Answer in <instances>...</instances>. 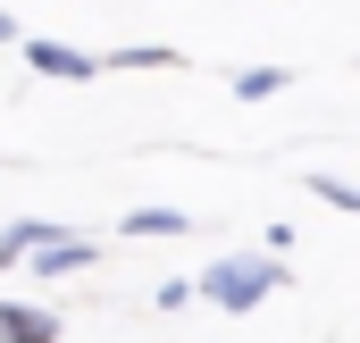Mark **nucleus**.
<instances>
[{
	"label": "nucleus",
	"mask_w": 360,
	"mask_h": 343,
	"mask_svg": "<svg viewBox=\"0 0 360 343\" xmlns=\"http://www.w3.org/2000/svg\"><path fill=\"white\" fill-rule=\"evenodd\" d=\"M92 243L84 235H59V243H42V252H34V285H51V276H76V268H92Z\"/></svg>",
	"instance_id": "5"
},
{
	"label": "nucleus",
	"mask_w": 360,
	"mask_h": 343,
	"mask_svg": "<svg viewBox=\"0 0 360 343\" xmlns=\"http://www.w3.org/2000/svg\"><path fill=\"white\" fill-rule=\"evenodd\" d=\"M193 285H201V302H210V310L243 318V310H260L276 285H285V259H276V252H226V259H210Z\"/></svg>",
	"instance_id": "1"
},
{
	"label": "nucleus",
	"mask_w": 360,
	"mask_h": 343,
	"mask_svg": "<svg viewBox=\"0 0 360 343\" xmlns=\"http://www.w3.org/2000/svg\"><path fill=\"white\" fill-rule=\"evenodd\" d=\"M25 67H34V76H59V84H92V76H101V59H92V51L51 42V34H25Z\"/></svg>",
	"instance_id": "2"
},
{
	"label": "nucleus",
	"mask_w": 360,
	"mask_h": 343,
	"mask_svg": "<svg viewBox=\"0 0 360 343\" xmlns=\"http://www.w3.org/2000/svg\"><path fill=\"white\" fill-rule=\"evenodd\" d=\"M193 293H201V285H193V276H168V285H160V293H151V302H160V310H184V302H193Z\"/></svg>",
	"instance_id": "10"
},
{
	"label": "nucleus",
	"mask_w": 360,
	"mask_h": 343,
	"mask_svg": "<svg viewBox=\"0 0 360 343\" xmlns=\"http://www.w3.org/2000/svg\"><path fill=\"white\" fill-rule=\"evenodd\" d=\"M285 84H293L285 67H235V101H276Z\"/></svg>",
	"instance_id": "7"
},
{
	"label": "nucleus",
	"mask_w": 360,
	"mask_h": 343,
	"mask_svg": "<svg viewBox=\"0 0 360 343\" xmlns=\"http://www.w3.org/2000/svg\"><path fill=\"white\" fill-rule=\"evenodd\" d=\"M126 235H134V243H176V235H193V218L168 209V201H151V209H134V218H126Z\"/></svg>",
	"instance_id": "6"
},
{
	"label": "nucleus",
	"mask_w": 360,
	"mask_h": 343,
	"mask_svg": "<svg viewBox=\"0 0 360 343\" xmlns=\"http://www.w3.org/2000/svg\"><path fill=\"white\" fill-rule=\"evenodd\" d=\"M310 193H319V201H327V209H352V218H360V184H352V176H335V168H319V176H310Z\"/></svg>",
	"instance_id": "8"
},
{
	"label": "nucleus",
	"mask_w": 360,
	"mask_h": 343,
	"mask_svg": "<svg viewBox=\"0 0 360 343\" xmlns=\"http://www.w3.org/2000/svg\"><path fill=\"white\" fill-rule=\"evenodd\" d=\"M0 42H25V34H17V17H8V8H0Z\"/></svg>",
	"instance_id": "11"
},
{
	"label": "nucleus",
	"mask_w": 360,
	"mask_h": 343,
	"mask_svg": "<svg viewBox=\"0 0 360 343\" xmlns=\"http://www.w3.org/2000/svg\"><path fill=\"white\" fill-rule=\"evenodd\" d=\"M68 226L59 218H17V226H0V268H17V259H34L42 243H59Z\"/></svg>",
	"instance_id": "4"
},
{
	"label": "nucleus",
	"mask_w": 360,
	"mask_h": 343,
	"mask_svg": "<svg viewBox=\"0 0 360 343\" xmlns=\"http://www.w3.org/2000/svg\"><path fill=\"white\" fill-rule=\"evenodd\" d=\"M109 67H176V51L168 42H126V51H109Z\"/></svg>",
	"instance_id": "9"
},
{
	"label": "nucleus",
	"mask_w": 360,
	"mask_h": 343,
	"mask_svg": "<svg viewBox=\"0 0 360 343\" xmlns=\"http://www.w3.org/2000/svg\"><path fill=\"white\" fill-rule=\"evenodd\" d=\"M0 343H59V318L42 302H0Z\"/></svg>",
	"instance_id": "3"
}]
</instances>
